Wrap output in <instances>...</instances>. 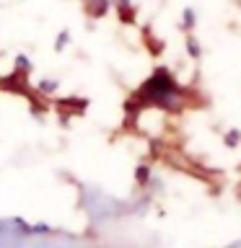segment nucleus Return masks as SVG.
Segmentation results:
<instances>
[{"label": "nucleus", "instance_id": "obj_1", "mask_svg": "<svg viewBox=\"0 0 241 248\" xmlns=\"http://www.w3.org/2000/svg\"><path fill=\"white\" fill-rule=\"evenodd\" d=\"M151 166H138L135 168V184L140 186V189H145L148 186V181H151Z\"/></svg>", "mask_w": 241, "mask_h": 248}, {"label": "nucleus", "instance_id": "obj_2", "mask_svg": "<svg viewBox=\"0 0 241 248\" xmlns=\"http://www.w3.org/2000/svg\"><path fill=\"white\" fill-rule=\"evenodd\" d=\"M223 145L228 147V150L239 147V145H241V129H228V132H223Z\"/></svg>", "mask_w": 241, "mask_h": 248}, {"label": "nucleus", "instance_id": "obj_3", "mask_svg": "<svg viewBox=\"0 0 241 248\" xmlns=\"http://www.w3.org/2000/svg\"><path fill=\"white\" fill-rule=\"evenodd\" d=\"M187 52H189V57H192V60H200L202 49H200V42H197L194 36H187Z\"/></svg>", "mask_w": 241, "mask_h": 248}, {"label": "nucleus", "instance_id": "obj_4", "mask_svg": "<svg viewBox=\"0 0 241 248\" xmlns=\"http://www.w3.org/2000/svg\"><path fill=\"white\" fill-rule=\"evenodd\" d=\"M39 91L42 93H54L57 91V80H42L39 83Z\"/></svg>", "mask_w": 241, "mask_h": 248}, {"label": "nucleus", "instance_id": "obj_5", "mask_svg": "<svg viewBox=\"0 0 241 248\" xmlns=\"http://www.w3.org/2000/svg\"><path fill=\"white\" fill-rule=\"evenodd\" d=\"M68 42H70V34H68V31H60V36H57V42H54V49H57V52H60V49H62V46H65Z\"/></svg>", "mask_w": 241, "mask_h": 248}, {"label": "nucleus", "instance_id": "obj_6", "mask_svg": "<svg viewBox=\"0 0 241 248\" xmlns=\"http://www.w3.org/2000/svg\"><path fill=\"white\" fill-rule=\"evenodd\" d=\"M194 26V13L189 11V8H187V11H184V23H182V29H187V31H189Z\"/></svg>", "mask_w": 241, "mask_h": 248}]
</instances>
